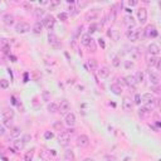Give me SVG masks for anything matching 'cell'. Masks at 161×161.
I'll return each instance as SVG.
<instances>
[{
	"label": "cell",
	"mask_w": 161,
	"mask_h": 161,
	"mask_svg": "<svg viewBox=\"0 0 161 161\" xmlns=\"http://www.w3.org/2000/svg\"><path fill=\"white\" fill-rule=\"evenodd\" d=\"M100 15V9H91L85 14V19L91 22V20H96Z\"/></svg>",
	"instance_id": "obj_9"
},
{
	"label": "cell",
	"mask_w": 161,
	"mask_h": 161,
	"mask_svg": "<svg viewBox=\"0 0 161 161\" xmlns=\"http://www.w3.org/2000/svg\"><path fill=\"white\" fill-rule=\"evenodd\" d=\"M112 66H113L115 68H118L121 66V59H120L118 55H115V57L112 58Z\"/></svg>",
	"instance_id": "obj_36"
},
{
	"label": "cell",
	"mask_w": 161,
	"mask_h": 161,
	"mask_svg": "<svg viewBox=\"0 0 161 161\" xmlns=\"http://www.w3.org/2000/svg\"><path fill=\"white\" fill-rule=\"evenodd\" d=\"M108 36L113 40H118L120 39V32H118L117 29H112L111 32H108Z\"/></svg>",
	"instance_id": "obj_33"
},
{
	"label": "cell",
	"mask_w": 161,
	"mask_h": 161,
	"mask_svg": "<svg viewBox=\"0 0 161 161\" xmlns=\"http://www.w3.org/2000/svg\"><path fill=\"white\" fill-rule=\"evenodd\" d=\"M34 152H36V149H32L29 151H26V153L24 155V160L25 161H32L33 160V156H34Z\"/></svg>",
	"instance_id": "obj_35"
},
{
	"label": "cell",
	"mask_w": 161,
	"mask_h": 161,
	"mask_svg": "<svg viewBox=\"0 0 161 161\" xmlns=\"http://www.w3.org/2000/svg\"><path fill=\"white\" fill-rule=\"evenodd\" d=\"M20 135H22V130H20L19 127H13V128L10 130V138H11V140L19 138Z\"/></svg>",
	"instance_id": "obj_23"
},
{
	"label": "cell",
	"mask_w": 161,
	"mask_h": 161,
	"mask_svg": "<svg viewBox=\"0 0 161 161\" xmlns=\"http://www.w3.org/2000/svg\"><path fill=\"white\" fill-rule=\"evenodd\" d=\"M142 33H144V36L147 37V38H156V37L159 36V32H157V29H156V26L152 25V24H150V25L146 26L145 30H142Z\"/></svg>",
	"instance_id": "obj_4"
},
{
	"label": "cell",
	"mask_w": 161,
	"mask_h": 161,
	"mask_svg": "<svg viewBox=\"0 0 161 161\" xmlns=\"http://www.w3.org/2000/svg\"><path fill=\"white\" fill-rule=\"evenodd\" d=\"M137 20L140 24H145L147 22V9L146 8H140L137 10Z\"/></svg>",
	"instance_id": "obj_7"
},
{
	"label": "cell",
	"mask_w": 161,
	"mask_h": 161,
	"mask_svg": "<svg viewBox=\"0 0 161 161\" xmlns=\"http://www.w3.org/2000/svg\"><path fill=\"white\" fill-rule=\"evenodd\" d=\"M24 142H23V140L22 138H17V140H14L13 141V146L15 147L17 150H20V149H23L24 147Z\"/></svg>",
	"instance_id": "obj_30"
},
{
	"label": "cell",
	"mask_w": 161,
	"mask_h": 161,
	"mask_svg": "<svg viewBox=\"0 0 161 161\" xmlns=\"http://www.w3.org/2000/svg\"><path fill=\"white\" fill-rule=\"evenodd\" d=\"M0 88L2 89L9 88V81L8 79H0Z\"/></svg>",
	"instance_id": "obj_41"
},
{
	"label": "cell",
	"mask_w": 161,
	"mask_h": 161,
	"mask_svg": "<svg viewBox=\"0 0 161 161\" xmlns=\"http://www.w3.org/2000/svg\"><path fill=\"white\" fill-rule=\"evenodd\" d=\"M98 44H100L102 48H104V42H103V39H101V38L98 39Z\"/></svg>",
	"instance_id": "obj_52"
},
{
	"label": "cell",
	"mask_w": 161,
	"mask_h": 161,
	"mask_svg": "<svg viewBox=\"0 0 161 161\" xmlns=\"http://www.w3.org/2000/svg\"><path fill=\"white\" fill-rule=\"evenodd\" d=\"M22 6L24 8V10H33V9H34L33 5H32V3H29V2H23V3H22Z\"/></svg>",
	"instance_id": "obj_42"
},
{
	"label": "cell",
	"mask_w": 161,
	"mask_h": 161,
	"mask_svg": "<svg viewBox=\"0 0 161 161\" xmlns=\"http://www.w3.org/2000/svg\"><path fill=\"white\" fill-rule=\"evenodd\" d=\"M53 128H54L55 131L62 132L63 130H64V123H63L62 121H55V122L53 123Z\"/></svg>",
	"instance_id": "obj_31"
},
{
	"label": "cell",
	"mask_w": 161,
	"mask_h": 161,
	"mask_svg": "<svg viewBox=\"0 0 161 161\" xmlns=\"http://www.w3.org/2000/svg\"><path fill=\"white\" fill-rule=\"evenodd\" d=\"M3 126L5 128H10L11 130L14 127V121L13 120H4L3 121Z\"/></svg>",
	"instance_id": "obj_37"
},
{
	"label": "cell",
	"mask_w": 161,
	"mask_h": 161,
	"mask_svg": "<svg viewBox=\"0 0 161 161\" xmlns=\"http://www.w3.org/2000/svg\"><path fill=\"white\" fill-rule=\"evenodd\" d=\"M123 24L128 28V30H132V29L135 28V25H136L134 17L130 15V14H127V15H125V18H123Z\"/></svg>",
	"instance_id": "obj_12"
},
{
	"label": "cell",
	"mask_w": 161,
	"mask_h": 161,
	"mask_svg": "<svg viewBox=\"0 0 161 161\" xmlns=\"http://www.w3.org/2000/svg\"><path fill=\"white\" fill-rule=\"evenodd\" d=\"M5 130H6V128L4 127V126H3V125H2V126H0V137H2V136H4V135H5V132H6Z\"/></svg>",
	"instance_id": "obj_47"
},
{
	"label": "cell",
	"mask_w": 161,
	"mask_h": 161,
	"mask_svg": "<svg viewBox=\"0 0 161 161\" xmlns=\"http://www.w3.org/2000/svg\"><path fill=\"white\" fill-rule=\"evenodd\" d=\"M30 29H32L30 24L26 22H19L15 24V32L18 34H25L28 32H30Z\"/></svg>",
	"instance_id": "obj_2"
},
{
	"label": "cell",
	"mask_w": 161,
	"mask_h": 161,
	"mask_svg": "<svg viewBox=\"0 0 161 161\" xmlns=\"http://www.w3.org/2000/svg\"><path fill=\"white\" fill-rule=\"evenodd\" d=\"M141 34H142V29H132V30H127L126 36H127L128 40L137 42L140 38H141Z\"/></svg>",
	"instance_id": "obj_5"
},
{
	"label": "cell",
	"mask_w": 161,
	"mask_h": 161,
	"mask_svg": "<svg viewBox=\"0 0 161 161\" xmlns=\"http://www.w3.org/2000/svg\"><path fill=\"white\" fill-rule=\"evenodd\" d=\"M150 113H151V112L146 110L145 106H142V107H140V108H138V115H140V116L145 117V116H147V115H150Z\"/></svg>",
	"instance_id": "obj_38"
},
{
	"label": "cell",
	"mask_w": 161,
	"mask_h": 161,
	"mask_svg": "<svg viewBox=\"0 0 161 161\" xmlns=\"http://www.w3.org/2000/svg\"><path fill=\"white\" fill-rule=\"evenodd\" d=\"M131 55H132V58L134 59H140L141 58V55H142V53H141V51H140L138 48H134V49L131 51Z\"/></svg>",
	"instance_id": "obj_32"
},
{
	"label": "cell",
	"mask_w": 161,
	"mask_h": 161,
	"mask_svg": "<svg viewBox=\"0 0 161 161\" xmlns=\"http://www.w3.org/2000/svg\"><path fill=\"white\" fill-rule=\"evenodd\" d=\"M132 101H134V103L135 104H137V106H141V94H138V93H136L135 94V98L134 100H132Z\"/></svg>",
	"instance_id": "obj_43"
},
{
	"label": "cell",
	"mask_w": 161,
	"mask_h": 161,
	"mask_svg": "<svg viewBox=\"0 0 161 161\" xmlns=\"http://www.w3.org/2000/svg\"><path fill=\"white\" fill-rule=\"evenodd\" d=\"M53 136H54V135L52 134V132H49V131H47L45 134H44V137H45V138H52Z\"/></svg>",
	"instance_id": "obj_49"
},
{
	"label": "cell",
	"mask_w": 161,
	"mask_h": 161,
	"mask_svg": "<svg viewBox=\"0 0 161 161\" xmlns=\"http://www.w3.org/2000/svg\"><path fill=\"white\" fill-rule=\"evenodd\" d=\"M89 145V137L87 135H79L77 138V146L78 147H87Z\"/></svg>",
	"instance_id": "obj_13"
},
{
	"label": "cell",
	"mask_w": 161,
	"mask_h": 161,
	"mask_svg": "<svg viewBox=\"0 0 161 161\" xmlns=\"http://www.w3.org/2000/svg\"><path fill=\"white\" fill-rule=\"evenodd\" d=\"M14 115H15V112H14L13 108H10V107L4 108L3 112H2L3 120H13V118H14Z\"/></svg>",
	"instance_id": "obj_17"
},
{
	"label": "cell",
	"mask_w": 161,
	"mask_h": 161,
	"mask_svg": "<svg viewBox=\"0 0 161 161\" xmlns=\"http://www.w3.org/2000/svg\"><path fill=\"white\" fill-rule=\"evenodd\" d=\"M42 24H43V26H45L47 29L52 30L54 25H55V18L53 15H51V14H48V15H44L43 20H42Z\"/></svg>",
	"instance_id": "obj_3"
},
{
	"label": "cell",
	"mask_w": 161,
	"mask_h": 161,
	"mask_svg": "<svg viewBox=\"0 0 161 161\" xmlns=\"http://www.w3.org/2000/svg\"><path fill=\"white\" fill-rule=\"evenodd\" d=\"M77 5H78V8H85V6H87V3L86 2H78Z\"/></svg>",
	"instance_id": "obj_48"
},
{
	"label": "cell",
	"mask_w": 161,
	"mask_h": 161,
	"mask_svg": "<svg viewBox=\"0 0 161 161\" xmlns=\"http://www.w3.org/2000/svg\"><path fill=\"white\" fill-rule=\"evenodd\" d=\"M43 98H44V101H48V98H49V94H48L47 91H44V92H43Z\"/></svg>",
	"instance_id": "obj_50"
},
{
	"label": "cell",
	"mask_w": 161,
	"mask_h": 161,
	"mask_svg": "<svg viewBox=\"0 0 161 161\" xmlns=\"http://www.w3.org/2000/svg\"><path fill=\"white\" fill-rule=\"evenodd\" d=\"M82 161H94V160L92 157H86V159H83Z\"/></svg>",
	"instance_id": "obj_53"
},
{
	"label": "cell",
	"mask_w": 161,
	"mask_h": 161,
	"mask_svg": "<svg viewBox=\"0 0 161 161\" xmlns=\"http://www.w3.org/2000/svg\"><path fill=\"white\" fill-rule=\"evenodd\" d=\"M58 107H59L58 112H60V115H67V113H69V111H71V103L67 100H62L60 103L58 104Z\"/></svg>",
	"instance_id": "obj_6"
},
{
	"label": "cell",
	"mask_w": 161,
	"mask_h": 161,
	"mask_svg": "<svg viewBox=\"0 0 161 161\" xmlns=\"http://www.w3.org/2000/svg\"><path fill=\"white\" fill-rule=\"evenodd\" d=\"M79 42L83 47H89L93 43V38H92V36H89V34H83L79 39Z\"/></svg>",
	"instance_id": "obj_16"
},
{
	"label": "cell",
	"mask_w": 161,
	"mask_h": 161,
	"mask_svg": "<svg viewBox=\"0 0 161 161\" xmlns=\"http://www.w3.org/2000/svg\"><path fill=\"white\" fill-rule=\"evenodd\" d=\"M111 71H110V68L107 66H103L98 69V76L101 77V78H107V77L110 76Z\"/></svg>",
	"instance_id": "obj_22"
},
{
	"label": "cell",
	"mask_w": 161,
	"mask_h": 161,
	"mask_svg": "<svg viewBox=\"0 0 161 161\" xmlns=\"http://www.w3.org/2000/svg\"><path fill=\"white\" fill-rule=\"evenodd\" d=\"M125 68L127 69V71H131V69H134L135 68V63L132 62V60H125Z\"/></svg>",
	"instance_id": "obj_39"
},
{
	"label": "cell",
	"mask_w": 161,
	"mask_h": 161,
	"mask_svg": "<svg viewBox=\"0 0 161 161\" xmlns=\"http://www.w3.org/2000/svg\"><path fill=\"white\" fill-rule=\"evenodd\" d=\"M33 14H34V17H36L37 19H40V18H44L45 10L39 6V8H34V9H33Z\"/></svg>",
	"instance_id": "obj_24"
},
{
	"label": "cell",
	"mask_w": 161,
	"mask_h": 161,
	"mask_svg": "<svg viewBox=\"0 0 161 161\" xmlns=\"http://www.w3.org/2000/svg\"><path fill=\"white\" fill-rule=\"evenodd\" d=\"M58 19L62 20V22H66V20L68 19V14L64 13V11H63V13H59V14H58Z\"/></svg>",
	"instance_id": "obj_44"
},
{
	"label": "cell",
	"mask_w": 161,
	"mask_h": 161,
	"mask_svg": "<svg viewBox=\"0 0 161 161\" xmlns=\"http://www.w3.org/2000/svg\"><path fill=\"white\" fill-rule=\"evenodd\" d=\"M155 100H156V97L153 96L152 93H144V94L141 96V102H142L144 104L150 103V102H153Z\"/></svg>",
	"instance_id": "obj_19"
},
{
	"label": "cell",
	"mask_w": 161,
	"mask_h": 161,
	"mask_svg": "<svg viewBox=\"0 0 161 161\" xmlns=\"http://www.w3.org/2000/svg\"><path fill=\"white\" fill-rule=\"evenodd\" d=\"M58 5H60V2H59V0H54V2H51V3H49L51 9H52V8H57Z\"/></svg>",
	"instance_id": "obj_46"
},
{
	"label": "cell",
	"mask_w": 161,
	"mask_h": 161,
	"mask_svg": "<svg viewBox=\"0 0 161 161\" xmlns=\"http://www.w3.org/2000/svg\"><path fill=\"white\" fill-rule=\"evenodd\" d=\"M123 83L126 86H128V87H135L137 85V82H136L134 76H126L123 78Z\"/></svg>",
	"instance_id": "obj_20"
},
{
	"label": "cell",
	"mask_w": 161,
	"mask_h": 161,
	"mask_svg": "<svg viewBox=\"0 0 161 161\" xmlns=\"http://www.w3.org/2000/svg\"><path fill=\"white\" fill-rule=\"evenodd\" d=\"M76 121H77V118H76V115L73 113V112H69V113L66 115V118H64V125L66 126L72 128L76 125Z\"/></svg>",
	"instance_id": "obj_8"
},
{
	"label": "cell",
	"mask_w": 161,
	"mask_h": 161,
	"mask_svg": "<svg viewBox=\"0 0 161 161\" xmlns=\"http://www.w3.org/2000/svg\"><path fill=\"white\" fill-rule=\"evenodd\" d=\"M2 20H3V23H4L6 26H11V25L15 24V18H14V15H13V14H10V13L4 14L3 18H2Z\"/></svg>",
	"instance_id": "obj_10"
},
{
	"label": "cell",
	"mask_w": 161,
	"mask_h": 161,
	"mask_svg": "<svg viewBox=\"0 0 161 161\" xmlns=\"http://www.w3.org/2000/svg\"><path fill=\"white\" fill-rule=\"evenodd\" d=\"M146 63H147V66L149 67H156L159 68L160 67V59L157 57H153V55H150L147 54V57H146Z\"/></svg>",
	"instance_id": "obj_11"
},
{
	"label": "cell",
	"mask_w": 161,
	"mask_h": 161,
	"mask_svg": "<svg viewBox=\"0 0 161 161\" xmlns=\"http://www.w3.org/2000/svg\"><path fill=\"white\" fill-rule=\"evenodd\" d=\"M22 140H23V142L24 144H26V142H29L30 140H32V135H29V134H25L23 137H22Z\"/></svg>",
	"instance_id": "obj_45"
},
{
	"label": "cell",
	"mask_w": 161,
	"mask_h": 161,
	"mask_svg": "<svg viewBox=\"0 0 161 161\" xmlns=\"http://www.w3.org/2000/svg\"><path fill=\"white\" fill-rule=\"evenodd\" d=\"M88 67H89L91 71H96L97 67H98V64H97V60H96L94 58L88 59Z\"/></svg>",
	"instance_id": "obj_34"
},
{
	"label": "cell",
	"mask_w": 161,
	"mask_h": 161,
	"mask_svg": "<svg viewBox=\"0 0 161 161\" xmlns=\"http://www.w3.org/2000/svg\"><path fill=\"white\" fill-rule=\"evenodd\" d=\"M134 77H135V79H136L137 83H144V81H145V74L141 71H137Z\"/></svg>",
	"instance_id": "obj_29"
},
{
	"label": "cell",
	"mask_w": 161,
	"mask_h": 161,
	"mask_svg": "<svg viewBox=\"0 0 161 161\" xmlns=\"http://www.w3.org/2000/svg\"><path fill=\"white\" fill-rule=\"evenodd\" d=\"M149 81H150V85L151 86H159L160 85V76L156 72H149Z\"/></svg>",
	"instance_id": "obj_14"
},
{
	"label": "cell",
	"mask_w": 161,
	"mask_h": 161,
	"mask_svg": "<svg viewBox=\"0 0 161 161\" xmlns=\"http://www.w3.org/2000/svg\"><path fill=\"white\" fill-rule=\"evenodd\" d=\"M130 6H135V5H137V2H136V0H132V2H131V0H130V2L127 3Z\"/></svg>",
	"instance_id": "obj_51"
},
{
	"label": "cell",
	"mask_w": 161,
	"mask_h": 161,
	"mask_svg": "<svg viewBox=\"0 0 161 161\" xmlns=\"http://www.w3.org/2000/svg\"><path fill=\"white\" fill-rule=\"evenodd\" d=\"M47 110H48V112H49V113H57V112L59 111L58 103H55V102H51V103H48Z\"/></svg>",
	"instance_id": "obj_26"
},
{
	"label": "cell",
	"mask_w": 161,
	"mask_h": 161,
	"mask_svg": "<svg viewBox=\"0 0 161 161\" xmlns=\"http://www.w3.org/2000/svg\"><path fill=\"white\" fill-rule=\"evenodd\" d=\"M48 39H49V43L53 45V47H60V44H59V39H58V37L55 36L54 33H49L48 34Z\"/></svg>",
	"instance_id": "obj_21"
},
{
	"label": "cell",
	"mask_w": 161,
	"mask_h": 161,
	"mask_svg": "<svg viewBox=\"0 0 161 161\" xmlns=\"http://www.w3.org/2000/svg\"><path fill=\"white\" fill-rule=\"evenodd\" d=\"M147 54L150 55H153V57H157L160 54V47L155 43H151L147 45Z\"/></svg>",
	"instance_id": "obj_15"
},
{
	"label": "cell",
	"mask_w": 161,
	"mask_h": 161,
	"mask_svg": "<svg viewBox=\"0 0 161 161\" xmlns=\"http://www.w3.org/2000/svg\"><path fill=\"white\" fill-rule=\"evenodd\" d=\"M97 28H98V25H97L96 23H92L89 25V28H88V34L91 36V34H93L94 32H97Z\"/></svg>",
	"instance_id": "obj_40"
},
{
	"label": "cell",
	"mask_w": 161,
	"mask_h": 161,
	"mask_svg": "<svg viewBox=\"0 0 161 161\" xmlns=\"http://www.w3.org/2000/svg\"><path fill=\"white\" fill-rule=\"evenodd\" d=\"M132 107H134V101H132L130 97H125L122 101V108L123 111H131Z\"/></svg>",
	"instance_id": "obj_18"
},
{
	"label": "cell",
	"mask_w": 161,
	"mask_h": 161,
	"mask_svg": "<svg viewBox=\"0 0 161 161\" xmlns=\"http://www.w3.org/2000/svg\"><path fill=\"white\" fill-rule=\"evenodd\" d=\"M76 160V156H74V152L72 150L67 149L64 151V161H74Z\"/></svg>",
	"instance_id": "obj_27"
},
{
	"label": "cell",
	"mask_w": 161,
	"mask_h": 161,
	"mask_svg": "<svg viewBox=\"0 0 161 161\" xmlns=\"http://www.w3.org/2000/svg\"><path fill=\"white\" fill-rule=\"evenodd\" d=\"M73 135V130L69 128V130H63L60 134L58 135V142L62 145V146H67L71 141V137Z\"/></svg>",
	"instance_id": "obj_1"
},
{
	"label": "cell",
	"mask_w": 161,
	"mask_h": 161,
	"mask_svg": "<svg viewBox=\"0 0 161 161\" xmlns=\"http://www.w3.org/2000/svg\"><path fill=\"white\" fill-rule=\"evenodd\" d=\"M43 24H42V22H37L36 24H34L32 26V32L34 34H42V32H43Z\"/></svg>",
	"instance_id": "obj_25"
},
{
	"label": "cell",
	"mask_w": 161,
	"mask_h": 161,
	"mask_svg": "<svg viewBox=\"0 0 161 161\" xmlns=\"http://www.w3.org/2000/svg\"><path fill=\"white\" fill-rule=\"evenodd\" d=\"M111 91H112V92H113L115 94H117V96H121L122 92H123L122 87H121V86H118L117 83H113V85H111Z\"/></svg>",
	"instance_id": "obj_28"
}]
</instances>
